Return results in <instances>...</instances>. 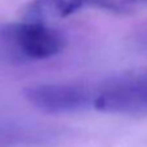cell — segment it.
<instances>
[{"mask_svg":"<svg viewBox=\"0 0 147 147\" xmlns=\"http://www.w3.org/2000/svg\"><path fill=\"white\" fill-rule=\"evenodd\" d=\"M63 48V35L46 22L26 20L0 28V52L12 60H46Z\"/></svg>","mask_w":147,"mask_h":147,"instance_id":"1","label":"cell"},{"mask_svg":"<svg viewBox=\"0 0 147 147\" xmlns=\"http://www.w3.org/2000/svg\"><path fill=\"white\" fill-rule=\"evenodd\" d=\"M25 96L34 107L50 113L74 111L89 103L86 90L73 85H39L28 87Z\"/></svg>","mask_w":147,"mask_h":147,"instance_id":"2","label":"cell"},{"mask_svg":"<svg viewBox=\"0 0 147 147\" xmlns=\"http://www.w3.org/2000/svg\"><path fill=\"white\" fill-rule=\"evenodd\" d=\"M98 109L112 112L147 108V74L125 78L102 91L92 102Z\"/></svg>","mask_w":147,"mask_h":147,"instance_id":"3","label":"cell"},{"mask_svg":"<svg viewBox=\"0 0 147 147\" xmlns=\"http://www.w3.org/2000/svg\"><path fill=\"white\" fill-rule=\"evenodd\" d=\"M109 3L111 0H33L26 8L25 18L50 24L65 18L87 5L107 11Z\"/></svg>","mask_w":147,"mask_h":147,"instance_id":"4","label":"cell"},{"mask_svg":"<svg viewBox=\"0 0 147 147\" xmlns=\"http://www.w3.org/2000/svg\"><path fill=\"white\" fill-rule=\"evenodd\" d=\"M147 0H117V13H128L142 8Z\"/></svg>","mask_w":147,"mask_h":147,"instance_id":"5","label":"cell"}]
</instances>
